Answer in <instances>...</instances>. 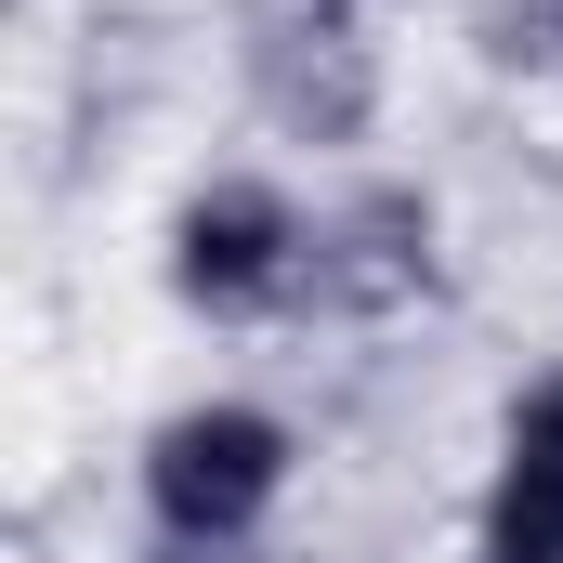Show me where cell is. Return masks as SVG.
I'll use <instances>...</instances> for the list:
<instances>
[{"instance_id":"6da1fadb","label":"cell","mask_w":563,"mask_h":563,"mask_svg":"<svg viewBox=\"0 0 563 563\" xmlns=\"http://www.w3.org/2000/svg\"><path fill=\"white\" fill-rule=\"evenodd\" d=\"M288 472H301V432H288L276 407H250V394L170 407V420L144 432V459H132L157 538H263L276 498H288Z\"/></svg>"},{"instance_id":"7a4b0ae2","label":"cell","mask_w":563,"mask_h":563,"mask_svg":"<svg viewBox=\"0 0 563 563\" xmlns=\"http://www.w3.org/2000/svg\"><path fill=\"white\" fill-rule=\"evenodd\" d=\"M157 276H170L184 314H210V328H263V314H288V301L314 288V223L288 210V184L223 170V184H197V197L170 210Z\"/></svg>"},{"instance_id":"3957f363","label":"cell","mask_w":563,"mask_h":563,"mask_svg":"<svg viewBox=\"0 0 563 563\" xmlns=\"http://www.w3.org/2000/svg\"><path fill=\"white\" fill-rule=\"evenodd\" d=\"M445 263V210L420 184H354L341 210H314V301L328 314H407Z\"/></svg>"},{"instance_id":"277c9868","label":"cell","mask_w":563,"mask_h":563,"mask_svg":"<svg viewBox=\"0 0 563 563\" xmlns=\"http://www.w3.org/2000/svg\"><path fill=\"white\" fill-rule=\"evenodd\" d=\"M472 563H563V367H538L498 420V472L472 511Z\"/></svg>"},{"instance_id":"5b68a950","label":"cell","mask_w":563,"mask_h":563,"mask_svg":"<svg viewBox=\"0 0 563 563\" xmlns=\"http://www.w3.org/2000/svg\"><path fill=\"white\" fill-rule=\"evenodd\" d=\"M263 92H276L288 132L341 144L354 119H367V40H354L341 13H288L276 40H263Z\"/></svg>"},{"instance_id":"8992f818","label":"cell","mask_w":563,"mask_h":563,"mask_svg":"<svg viewBox=\"0 0 563 563\" xmlns=\"http://www.w3.org/2000/svg\"><path fill=\"white\" fill-rule=\"evenodd\" d=\"M144 563H263V538H144Z\"/></svg>"}]
</instances>
